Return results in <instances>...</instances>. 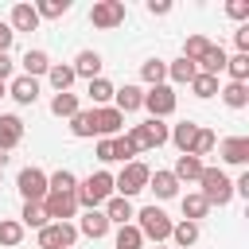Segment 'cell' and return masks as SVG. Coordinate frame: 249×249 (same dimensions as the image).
Wrapping results in <instances>:
<instances>
[{
    "label": "cell",
    "instance_id": "cell-1",
    "mask_svg": "<svg viewBox=\"0 0 249 249\" xmlns=\"http://www.w3.org/2000/svg\"><path fill=\"white\" fill-rule=\"evenodd\" d=\"M74 198H78V206H86V210H101V206L113 198V175H109V171H89L86 179H78Z\"/></svg>",
    "mask_w": 249,
    "mask_h": 249
},
{
    "label": "cell",
    "instance_id": "cell-2",
    "mask_svg": "<svg viewBox=\"0 0 249 249\" xmlns=\"http://www.w3.org/2000/svg\"><path fill=\"white\" fill-rule=\"evenodd\" d=\"M198 195L210 202V206H226L233 198V179L222 171V167H202L198 175Z\"/></svg>",
    "mask_w": 249,
    "mask_h": 249
},
{
    "label": "cell",
    "instance_id": "cell-3",
    "mask_svg": "<svg viewBox=\"0 0 249 249\" xmlns=\"http://www.w3.org/2000/svg\"><path fill=\"white\" fill-rule=\"evenodd\" d=\"M171 218L160 210V206H144V210H136V230H140V237L144 241H156V245H163L167 237H171Z\"/></svg>",
    "mask_w": 249,
    "mask_h": 249
},
{
    "label": "cell",
    "instance_id": "cell-4",
    "mask_svg": "<svg viewBox=\"0 0 249 249\" xmlns=\"http://www.w3.org/2000/svg\"><path fill=\"white\" fill-rule=\"evenodd\" d=\"M148 175H152V167L140 163V160H132V163L121 167V175H113V191H117L121 198H132V195L148 191Z\"/></svg>",
    "mask_w": 249,
    "mask_h": 249
},
{
    "label": "cell",
    "instance_id": "cell-5",
    "mask_svg": "<svg viewBox=\"0 0 249 249\" xmlns=\"http://www.w3.org/2000/svg\"><path fill=\"white\" fill-rule=\"evenodd\" d=\"M124 136H128V144H132L136 152H152V148L167 144V124H163V121H156V117H148L144 124H132Z\"/></svg>",
    "mask_w": 249,
    "mask_h": 249
},
{
    "label": "cell",
    "instance_id": "cell-6",
    "mask_svg": "<svg viewBox=\"0 0 249 249\" xmlns=\"http://www.w3.org/2000/svg\"><path fill=\"white\" fill-rule=\"evenodd\" d=\"M78 241V226L70 222H47L39 230V249H74Z\"/></svg>",
    "mask_w": 249,
    "mask_h": 249
},
{
    "label": "cell",
    "instance_id": "cell-7",
    "mask_svg": "<svg viewBox=\"0 0 249 249\" xmlns=\"http://www.w3.org/2000/svg\"><path fill=\"white\" fill-rule=\"evenodd\" d=\"M124 0H97L93 8H89V23L93 27H101V31H113V27H121L124 23Z\"/></svg>",
    "mask_w": 249,
    "mask_h": 249
},
{
    "label": "cell",
    "instance_id": "cell-8",
    "mask_svg": "<svg viewBox=\"0 0 249 249\" xmlns=\"http://www.w3.org/2000/svg\"><path fill=\"white\" fill-rule=\"evenodd\" d=\"M175 105H179V97H175V89L163 82V86H152V89H144V109L156 117V121H163V117H171L175 113Z\"/></svg>",
    "mask_w": 249,
    "mask_h": 249
},
{
    "label": "cell",
    "instance_id": "cell-9",
    "mask_svg": "<svg viewBox=\"0 0 249 249\" xmlns=\"http://www.w3.org/2000/svg\"><path fill=\"white\" fill-rule=\"evenodd\" d=\"M16 187H19L23 202H43L47 198V171L43 167H23L16 175Z\"/></svg>",
    "mask_w": 249,
    "mask_h": 249
},
{
    "label": "cell",
    "instance_id": "cell-10",
    "mask_svg": "<svg viewBox=\"0 0 249 249\" xmlns=\"http://www.w3.org/2000/svg\"><path fill=\"white\" fill-rule=\"evenodd\" d=\"M121 128H124V113H117L113 105L93 109V136L109 140V136H121Z\"/></svg>",
    "mask_w": 249,
    "mask_h": 249
},
{
    "label": "cell",
    "instance_id": "cell-11",
    "mask_svg": "<svg viewBox=\"0 0 249 249\" xmlns=\"http://www.w3.org/2000/svg\"><path fill=\"white\" fill-rule=\"evenodd\" d=\"M43 210H47V222H70L78 214V198L74 195H47Z\"/></svg>",
    "mask_w": 249,
    "mask_h": 249
},
{
    "label": "cell",
    "instance_id": "cell-12",
    "mask_svg": "<svg viewBox=\"0 0 249 249\" xmlns=\"http://www.w3.org/2000/svg\"><path fill=\"white\" fill-rule=\"evenodd\" d=\"M218 156L226 163H233V167H245L249 163V136H226L218 144Z\"/></svg>",
    "mask_w": 249,
    "mask_h": 249
},
{
    "label": "cell",
    "instance_id": "cell-13",
    "mask_svg": "<svg viewBox=\"0 0 249 249\" xmlns=\"http://www.w3.org/2000/svg\"><path fill=\"white\" fill-rule=\"evenodd\" d=\"M8 97H12L16 105H35V101H39V78H27V74L12 78V86H8Z\"/></svg>",
    "mask_w": 249,
    "mask_h": 249
},
{
    "label": "cell",
    "instance_id": "cell-14",
    "mask_svg": "<svg viewBox=\"0 0 249 249\" xmlns=\"http://www.w3.org/2000/svg\"><path fill=\"white\" fill-rule=\"evenodd\" d=\"M19 140H23V121L16 113H0V152L19 148Z\"/></svg>",
    "mask_w": 249,
    "mask_h": 249
},
{
    "label": "cell",
    "instance_id": "cell-15",
    "mask_svg": "<svg viewBox=\"0 0 249 249\" xmlns=\"http://www.w3.org/2000/svg\"><path fill=\"white\" fill-rule=\"evenodd\" d=\"M101 214L109 218V226H128V222L136 218V210H132V198H121V195H113V198L101 206Z\"/></svg>",
    "mask_w": 249,
    "mask_h": 249
},
{
    "label": "cell",
    "instance_id": "cell-16",
    "mask_svg": "<svg viewBox=\"0 0 249 249\" xmlns=\"http://www.w3.org/2000/svg\"><path fill=\"white\" fill-rule=\"evenodd\" d=\"M70 70H74V78L93 82V78H101V54L97 51H78V58L70 62Z\"/></svg>",
    "mask_w": 249,
    "mask_h": 249
},
{
    "label": "cell",
    "instance_id": "cell-17",
    "mask_svg": "<svg viewBox=\"0 0 249 249\" xmlns=\"http://www.w3.org/2000/svg\"><path fill=\"white\" fill-rule=\"evenodd\" d=\"M109 230H113V226H109V218H105L101 210H86V214H82V222H78V233H86L89 241H101Z\"/></svg>",
    "mask_w": 249,
    "mask_h": 249
},
{
    "label": "cell",
    "instance_id": "cell-18",
    "mask_svg": "<svg viewBox=\"0 0 249 249\" xmlns=\"http://www.w3.org/2000/svg\"><path fill=\"white\" fill-rule=\"evenodd\" d=\"M113 109H117V113H136V109H144V89H140V86H121V89L113 93Z\"/></svg>",
    "mask_w": 249,
    "mask_h": 249
},
{
    "label": "cell",
    "instance_id": "cell-19",
    "mask_svg": "<svg viewBox=\"0 0 249 249\" xmlns=\"http://www.w3.org/2000/svg\"><path fill=\"white\" fill-rule=\"evenodd\" d=\"M198 128H202V124H195V121H179L175 128H167V140L179 148V156H187V152H191V144H195Z\"/></svg>",
    "mask_w": 249,
    "mask_h": 249
},
{
    "label": "cell",
    "instance_id": "cell-20",
    "mask_svg": "<svg viewBox=\"0 0 249 249\" xmlns=\"http://www.w3.org/2000/svg\"><path fill=\"white\" fill-rule=\"evenodd\" d=\"M8 27H12L16 35H19V31H35V27H39V12H35V4H16Z\"/></svg>",
    "mask_w": 249,
    "mask_h": 249
},
{
    "label": "cell",
    "instance_id": "cell-21",
    "mask_svg": "<svg viewBox=\"0 0 249 249\" xmlns=\"http://www.w3.org/2000/svg\"><path fill=\"white\" fill-rule=\"evenodd\" d=\"M226 58H230V54H226L218 43H210V47H206V54H202L195 66H198V74H210V78H218V74L226 70Z\"/></svg>",
    "mask_w": 249,
    "mask_h": 249
},
{
    "label": "cell",
    "instance_id": "cell-22",
    "mask_svg": "<svg viewBox=\"0 0 249 249\" xmlns=\"http://www.w3.org/2000/svg\"><path fill=\"white\" fill-rule=\"evenodd\" d=\"M19 66H23V74H27V78H39V74H47V70H51V54H47V51H39V47H31V51H23Z\"/></svg>",
    "mask_w": 249,
    "mask_h": 249
},
{
    "label": "cell",
    "instance_id": "cell-23",
    "mask_svg": "<svg viewBox=\"0 0 249 249\" xmlns=\"http://www.w3.org/2000/svg\"><path fill=\"white\" fill-rule=\"evenodd\" d=\"M78 191V175L70 167H58L54 175H47V195H74Z\"/></svg>",
    "mask_w": 249,
    "mask_h": 249
},
{
    "label": "cell",
    "instance_id": "cell-24",
    "mask_svg": "<svg viewBox=\"0 0 249 249\" xmlns=\"http://www.w3.org/2000/svg\"><path fill=\"white\" fill-rule=\"evenodd\" d=\"M148 191H156V198H175L179 195V179L171 171H152L148 175Z\"/></svg>",
    "mask_w": 249,
    "mask_h": 249
},
{
    "label": "cell",
    "instance_id": "cell-25",
    "mask_svg": "<svg viewBox=\"0 0 249 249\" xmlns=\"http://www.w3.org/2000/svg\"><path fill=\"white\" fill-rule=\"evenodd\" d=\"M202 167H206V163H202L198 156H179V160H175V167H171V175H175L179 183H183V179H187V183H198Z\"/></svg>",
    "mask_w": 249,
    "mask_h": 249
},
{
    "label": "cell",
    "instance_id": "cell-26",
    "mask_svg": "<svg viewBox=\"0 0 249 249\" xmlns=\"http://www.w3.org/2000/svg\"><path fill=\"white\" fill-rule=\"evenodd\" d=\"M195 74H198V66H195L191 58H183V54H179L175 62H167V78H171L175 86H191V82H195Z\"/></svg>",
    "mask_w": 249,
    "mask_h": 249
},
{
    "label": "cell",
    "instance_id": "cell-27",
    "mask_svg": "<svg viewBox=\"0 0 249 249\" xmlns=\"http://www.w3.org/2000/svg\"><path fill=\"white\" fill-rule=\"evenodd\" d=\"M218 97H222L230 109H245V105H249V86H241V82H226V86H218Z\"/></svg>",
    "mask_w": 249,
    "mask_h": 249
},
{
    "label": "cell",
    "instance_id": "cell-28",
    "mask_svg": "<svg viewBox=\"0 0 249 249\" xmlns=\"http://www.w3.org/2000/svg\"><path fill=\"white\" fill-rule=\"evenodd\" d=\"M179 206H183V222H198V218H206V210H210V202H206L198 191L183 195V198H179Z\"/></svg>",
    "mask_w": 249,
    "mask_h": 249
},
{
    "label": "cell",
    "instance_id": "cell-29",
    "mask_svg": "<svg viewBox=\"0 0 249 249\" xmlns=\"http://www.w3.org/2000/svg\"><path fill=\"white\" fill-rule=\"evenodd\" d=\"M86 93H89V101H93V109H101V105H109V101H113V93H117V86H113L109 78H93V82L86 86Z\"/></svg>",
    "mask_w": 249,
    "mask_h": 249
},
{
    "label": "cell",
    "instance_id": "cell-30",
    "mask_svg": "<svg viewBox=\"0 0 249 249\" xmlns=\"http://www.w3.org/2000/svg\"><path fill=\"white\" fill-rule=\"evenodd\" d=\"M140 78L148 82V89H152V86H163V82H167V62H163V58L140 62Z\"/></svg>",
    "mask_w": 249,
    "mask_h": 249
},
{
    "label": "cell",
    "instance_id": "cell-31",
    "mask_svg": "<svg viewBox=\"0 0 249 249\" xmlns=\"http://www.w3.org/2000/svg\"><path fill=\"white\" fill-rule=\"evenodd\" d=\"M47 78H51V86H54V93H70V86H74V70H70L66 62H51V70H47Z\"/></svg>",
    "mask_w": 249,
    "mask_h": 249
},
{
    "label": "cell",
    "instance_id": "cell-32",
    "mask_svg": "<svg viewBox=\"0 0 249 249\" xmlns=\"http://www.w3.org/2000/svg\"><path fill=\"white\" fill-rule=\"evenodd\" d=\"M171 241H175L179 249H191V245L198 241V222H175V226H171Z\"/></svg>",
    "mask_w": 249,
    "mask_h": 249
},
{
    "label": "cell",
    "instance_id": "cell-33",
    "mask_svg": "<svg viewBox=\"0 0 249 249\" xmlns=\"http://www.w3.org/2000/svg\"><path fill=\"white\" fill-rule=\"evenodd\" d=\"M78 109H82V105H78V93H54V97H51V113H54V117H66V121H70Z\"/></svg>",
    "mask_w": 249,
    "mask_h": 249
},
{
    "label": "cell",
    "instance_id": "cell-34",
    "mask_svg": "<svg viewBox=\"0 0 249 249\" xmlns=\"http://www.w3.org/2000/svg\"><path fill=\"white\" fill-rule=\"evenodd\" d=\"M70 132H74L78 140L93 136V109H78V113L70 117Z\"/></svg>",
    "mask_w": 249,
    "mask_h": 249
},
{
    "label": "cell",
    "instance_id": "cell-35",
    "mask_svg": "<svg viewBox=\"0 0 249 249\" xmlns=\"http://www.w3.org/2000/svg\"><path fill=\"white\" fill-rule=\"evenodd\" d=\"M19 241H23V226H19L16 218H0V245L12 249V245H19Z\"/></svg>",
    "mask_w": 249,
    "mask_h": 249
},
{
    "label": "cell",
    "instance_id": "cell-36",
    "mask_svg": "<svg viewBox=\"0 0 249 249\" xmlns=\"http://www.w3.org/2000/svg\"><path fill=\"white\" fill-rule=\"evenodd\" d=\"M226 74H230V82H249V54H233V58H226Z\"/></svg>",
    "mask_w": 249,
    "mask_h": 249
},
{
    "label": "cell",
    "instance_id": "cell-37",
    "mask_svg": "<svg viewBox=\"0 0 249 249\" xmlns=\"http://www.w3.org/2000/svg\"><path fill=\"white\" fill-rule=\"evenodd\" d=\"M214 148H218V136H214L210 128H198V136H195V144H191L187 156H198V160H202V156H210Z\"/></svg>",
    "mask_w": 249,
    "mask_h": 249
},
{
    "label": "cell",
    "instance_id": "cell-38",
    "mask_svg": "<svg viewBox=\"0 0 249 249\" xmlns=\"http://www.w3.org/2000/svg\"><path fill=\"white\" fill-rule=\"evenodd\" d=\"M19 226H35V230H43V226H47V210H43V202H23Z\"/></svg>",
    "mask_w": 249,
    "mask_h": 249
},
{
    "label": "cell",
    "instance_id": "cell-39",
    "mask_svg": "<svg viewBox=\"0 0 249 249\" xmlns=\"http://www.w3.org/2000/svg\"><path fill=\"white\" fill-rule=\"evenodd\" d=\"M117 249H144V237L140 230L128 222V226H117Z\"/></svg>",
    "mask_w": 249,
    "mask_h": 249
},
{
    "label": "cell",
    "instance_id": "cell-40",
    "mask_svg": "<svg viewBox=\"0 0 249 249\" xmlns=\"http://www.w3.org/2000/svg\"><path fill=\"white\" fill-rule=\"evenodd\" d=\"M35 12H39V19H58V16L70 12V0H39Z\"/></svg>",
    "mask_w": 249,
    "mask_h": 249
},
{
    "label": "cell",
    "instance_id": "cell-41",
    "mask_svg": "<svg viewBox=\"0 0 249 249\" xmlns=\"http://www.w3.org/2000/svg\"><path fill=\"white\" fill-rule=\"evenodd\" d=\"M206 47H210V39H206V35H187V43H183V58L198 62V58L206 54Z\"/></svg>",
    "mask_w": 249,
    "mask_h": 249
},
{
    "label": "cell",
    "instance_id": "cell-42",
    "mask_svg": "<svg viewBox=\"0 0 249 249\" xmlns=\"http://www.w3.org/2000/svg\"><path fill=\"white\" fill-rule=\"evenodd\" d=\"M191 93H195V97H202V101H206V97H214V93H218V78H210V74H195Z\"/></svg>",
    "mask_w": 249,
    "mask_h": 249
},
{
    "label": "cell",
    "instance_id": "cell-43",
    "mask_svg": "<svg viewBox=\"0 0 249 249\" xmlns=\"http://www.w3.org/2000/svg\"><path fill=\"white\" fill-rule=\"evenodd\" d=\"M136 148L128 144V136H113V163H132Z\"/></svg>",
    "mask_w": 249,
    "mask_h": 249
},
{
    "label": "cell",
    "instance_id": "cell-44",
    "mask_svg": "<svg viewBox=\"0 0 249 249\" xmlns=\"http://www.w3.org/2000/svg\"><path fill=\"white\" fill-rule=\"evenodd\" d=\"M226 16L230 19H249V0H230L226 4Z\"/></svg>",
    "mask_w": 249,
    "mask_h": 249
},
{
    "label": "cell",
    "instance_id": "cell-45",
    "mask_svg": "<svg viewBox=\"0 0 249 249\" xmlns=\"http://www.w3.org/2000/svg\"><path fill=\"white\" fill-rule=\"evenodd\" d=\"M233 43H237V54H249V23H241L233 31Z\"/></svg>",
    "mask_w": 249,
    "mask_h": 249
},
{
    "label": "cell",
    "instance_id": "cell-46",
    "mask_svg": "<svg viewBox=\"0 0 249 249\" xmlns=\"http://www.w3.org/2000/svg\"><path fill=\"white\" fill-rule=\"evenodd\" d=\"M97 160L101 163H113V136L109 140H97Z\"/></svg>",
    "mask_w": 249,
    "mask_h": 249
},
{
    "label": "cell",
    "instance_id": "cell-47",
    "mask_svg": "<svg viewBox=\"0 0 249 249\" xmlns=\"http://www.w3.org/2000/svg\"><path fill=\"white\" fill-rule=\"evenodd\" d=\"M12 39H16V31H12V27H8L4 19H0V51H4V54H8V47H12Z\"/></svg>",
    "mask_w": 249,
    "mask_h": 249
},
{
    "label": "cell",
    "instance_id": "cell-48",
    "mask_svg": "<svg viewBox=\"0 0 249 249\" xmlns=\"http://www.w3.org/2000/svg\"><path fill=\"white\" fill-rule=\"evenodd\" d=\"M233 195L249 198V171H241V175H237V183H233Z\"/></svg>",
    "mask_w": 249,
    "mask_h": 249
},
{
    "label": "cell",
    "instance_id": "cell-49",
    "mask_svg": "<svg viewBox=\"0 0 249 249\" xmlns=\"http://www.w3.org/2000/svg\"><path fill=\"white\" fill-rule=\"evenodd\" d=\"M12 66H16V62H12V54H4V51H0V82H8V78H12Z\"/></svg>",
    "mask_w": 249,
    "mask_h": 249
},
{
    "label": "cell",
    "instance_id": "cell-50",
    "mask_svg": "<svg viewBox=\"0 0 249 249\" xmlns=\"http://www.w3.org/2000/svg\"><path fill=\"white\" fill-rule=\"evenodd\" d=\"M148 12H152V16H167L171 4H167V0H148Z\"/></svg>",
    "mask_w": 249,
    "mask_h": 249
},
{
    "label": "cell",
    "instance_id": "cell-51",
    "mask_svg": "<svg viewBox=\"0 0 249 249\" xmlns=\"http://www.w3.org/2000/svg\"><path fill=\"white\" fill-rule=\"evenodd\" d=\"M4 163H8V152H0V171H4Z\"/></svg>",
    "mask_w": 249,
    "mask_h": 249
},
{
    "label": "cell",
    "instance_id": "cell-52",
    "mask_svg": "<svg viewBox=\"0 0 249 249\" xmlns=\"http://www.w3.org/2000/svg\"><path fill=\"white\" fill-rule=\"evenodd\" d=\"M0 97H8V82H0Z\"/></svg>",
    "mask_w": 249,
    "mask_h": 249
},
{
    "label": "cell",
    "instance_id": "cell-53",
    "mask_svg": "<svg viewBox=\"0 0 249 249\" xmlns=\"http://www.w3.org/2000/svg\"><path fill=\"white\" fill-rule=\"evenodd\" d=\"M156 249H167V245H156Z\"/></svg>",
    "mask_w": 249,
    "mask_h": 249
}]
</instances>
